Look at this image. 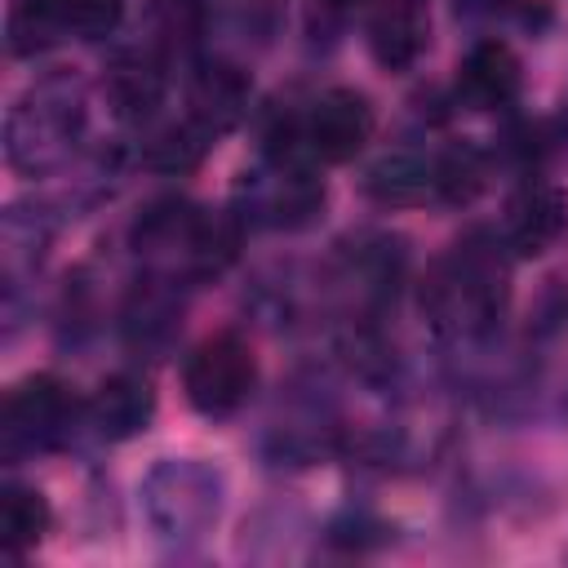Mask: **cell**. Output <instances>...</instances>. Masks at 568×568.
<instances>
[{
	"label": "cell",
	"instance_id": "obj_12",
	"mask_svg": "<svg viewBox=\"0 0 568 568\" xmlns=\"http://www.w3.org/2000/svg\"><path fill=\"white\" fill-rule=\"evenodd\" d=\"M244 111H248V80L240 67H231V62L195 67V75L186 84V115L204 133H213V138L231 133Z\"/></svg>",
	"mask_w": 568,
	"mask_h": 568
},
{
	"label": "cell",
	"instance_id": "obj_7",
	"mask_svg": "<svg viewBox=\"0 0 568 568\" xmlns=\"http://www.w3.org/2000/svg\"><path fill=\"white\" fill-rule=\"evenodd\" d=\"M248 213L266 226H302L324 209V182L315 178V155L302 133L288 146H275L262 169L248 173Z\"/></svg>",
	"mask_w": 568,
	"mask_h": 568
},
{
	"label": "cell",
	"instance_id": "obj_15",
	"mask_svg": "<svg viewBox=\"0 0 568 568\" xmlns=\"http://www.w3.org/2000/svg\"><path fill=\"white\" fill-rule=\"evenodd\" d=\"M106 98L115 115L124 120H146L164 102V62L155 53H124L106 71Z\"/></svg>",
	"mask_w": 568,
	"mask_h": 568
},
{
	"label": "cell",
	"instance_id": "obj_10",
	"mask_svg": "<svg viewBox=\"0 0 568 568\" xmlns=\"http://www.w3.org/2000/svg\"><path fill=\"white\" fill-rule=\"evenodd\" d=\"M364 40L382 71H408L430 40V18L422 0H368Z\"/></svg>",
	"mask_w": 568,
	"mask_h": 568
},
{
	"label": "cell",
	"instance_id": "obj_8",
	"mask_svg": "<svg viewBox=\"0 0 568 568\" xmlns=\"http://www.w3.org/2000/svg\"><path fill=\"white\" fill-rule=\"evenodd\" d=\"M373 124H377L373 102H368L359 89L337 84V89H324V93L306 106L302 142H306V151H311L315 160H324V164H346V160H355V155L368 146Z\"/></svg>",
	"mask_w": 568,
	"mask_h": 568
},
{
	"label": "cell",
	"instance_id": "obj_9",
	"mask_svg": "<svg viewBox=\"0 0 568 568\" xmlns=\"http://www.w3.org/2000/svg\"><path fill=\"white\" fill-rule=\"evenodd\" d=\"M568 226V191L546 178H524L501 209V248L510 257H541Z\"/></svg>",
	"mask_w": 568,
	"mask_h": 568
},
{
	"label": "cell",
	"instance_id": "obj_17",
	"mask_svg": "<svg viewBox=\"0 0 568 568\" xmlns=\"http://www.w3.org/2000/svg\"><path fill=\"white\" fill-rule=\"evenodd\" d=\"M67 40V22L58 0H13L9 9V53L13 58H36Z\"/></svg>",
	"mask_w": 568,
	"mask_h": 568
},
{
	"label": "cell",
	"instance_id": "obj_21",
	"mask_svg": "<svg viewBox=\"0 0 568 568\" xmlns=\"http://www.w3.org/2000/svg\"><path fill=\"white\" fill-rule=\"evenodd\" d=\"M200 0H151V18L169 44H186L200 36Z\"/></svg>",
	"mask_w": 568,
	"mask_h": 568
},
{
	"label": "cell",
	"instance_id": "obj_13",
	"mask_svg": "<svg viewBox=\"0 0 568 568\" xmlns=\"http://www.w3.org/2000/svg\"><path fill=\"white\" fill-rule=\"evenodd\" d=\"M457 89H462V98H466L470 106H479V111H501V106H510V102L519 98V89H524V67H519V58H515V49H510L506 40H479V44L466 53L462 71H457Z\"/></svg>",
	"mask_w": 568,
	"mask_h": 568
},
{
	"label": "cell",
	"instance_id": "obj_3",
	"mask_svg": "<svg viewBox=\"0 0 568 568\" xmlns=\"http://www.w3.org/2000/svg\"><path fill=\"white\" fill-rule=\"evenodd\" d=\"M84 133V89L71 75L36 80L4 120V160L22 178H44L71 160Z\"/></svg>",
	"mask_w": 568,
	"mask_h": 568
},
{
	"label": "cell",
	"instance_id": "obj_11",
	"mask_svg": "<svg viewBox=\"0 0 568 568\" xmlns=\"http://www.w3.org/2000/svg\"><path fill=\"white\" fill-rule=\"evenodd\" d=\"M151 417H155V386L142 373H111L89 399V422L111 444L142 435Z\"/></svg>",
	"mask_w": 568,
	"mask_h": 568
},
{
	"label": "cell",
	"instance_id": "obj_20",
	"mask_svg": "<svg viewBox=\"0 0 568 568\" xmlns=\"http://www.w3.org/2000/svg\"><path fill=\"white\" fill-rule=\"evenodd\" d=\"M58 9L67 22V36L75 40H102L124 18V0H58Z\"/></svg>",
	"mask_w": 568,
	"mask_h": 568
},
{
	"label": "cell",
	"instance_id": "obj_14",
	"mask_svg": "<svg viewBox=\"0 0 568 568\" xmlns=\"http://www.w3.org/2000/svg\"><path fill=\"white\" fill-rule=\"evenodd\" d=\"M364 191L377 204H426L439 200V155L426 151H386L364 169Z\"/></svg>",
	"mask_w": 568,
	"mask_h": 568
},
{
	"label": "cell",
	"instance_id": "obj_6",
	"mask_svg": "<svg viewBox=\"0 0 568 568\" xmlns=\"http://www.w3.org/2000/svg\"><path fill=\"white\" fill-rule=\"evenodd\" d=\"M253 386H257V359H253V346L235 328L204 337L182 364V390H186L191 408L204 417L240 413L248 404Z\"/></svg>",
	"mask_w": 568,
	"mask_h": 568
},
{
	"label": "cell",
	"instance_id": "obj_19",
	"mask_svg": "<svg viewBox=\"0 0 568 568\" xmlns=\"http://www.w3.org/2000/svg\"><path fill=\"white\" fill-rule=\"evenodd\" d=\"M479 186H484V160L475 146H453L439 155V200L466 204L479 195Z\"/></svg>",
	"mask_w": 568,
	"mask_h": 568
},
{
	"label": "cell",
	"instance_id": "obj_5",
	"mask_svg": "<svg viewBox=\"0 0 568 568\" xmlns=\"http://www.w3.org/2000/svg\"><path fill=\"white\" fill-rule=\"evenodd\" d=\"M80 417L75 390L53 377V373H36L27 382H18L4 395V413H0V453L4 462H22L36 453H53L71 439Z\"/></svg>",
	"mask_w": 568,
	"mask_h": 568
},
{
	"label": "cell",
	"instance_id": "obj_2",
	"mask_svg": "<svg viewBox=\"0 0 568 568\" xmlns=\"http://www.w3.org/2000/svg\"><path fill=\"white\" fill-rule=\"evenodd\" d=\"M235 248H240V222L231 213L169 200L138 222V253L155 266L164 284L213 280L235 262Z\"/></svg>",
	"mask_w": 568,
	"mask_h": 568
},
{
	"label": "cell",
	"instance_id": "obj_1",
	"mask_svg": "<svg viewBox=\"0 0 568 568\" xmlns=\"http://www.w3.org/2000/svg\"><path fill=\"white\" fill-rule=\"evenodd\" d=\"M510 302V253L501 240H457L422 284V315L444 342H484L497 333Z\"/></svg>",
	"mask_w": 568,
	"mask_h": 568
},
{
	"label": "cell",
	"instance_id": "obj_16",
	"mask_svg": "<svg viewBox=\"0 0 568 568\" xmlns=\"http://www.w3.org/2000/svg\"><path fill=\"white\" fill-rule=\"evenodd\" d=\"M53 515H49V501L40 488H27V484H4L0 493V541H4V555H27L44 541Z\"/></svg>",
	"mask_w": 568,
	"mask_h": 568
},
{
	"label": "cell",
	"instance_id": "obj_18",
	"mask_svg": "<svg viewBox=\"0 0 568 568\" xmlns=\"http://www.w3.org/2000/svg\"><path fill=\"white\" fill-rule=\"evenodd\" d=\"M213 142H217L213 133H204L191 115H182L178 124H164L155 138H146L142 160H146L155 173H186V169H195V164L204 160V151H209Z\"/></svg>",
	"mask_w": 568,
	"mask_h": 568
},
{
	"label": "cell",
	"instance_id": "obj_4",
	"mask_svg": "<svg viewBox=\"0 0 568 568\" xmlns=\"http://www.w3.org/2000/svg\"><path fill=\"white\" fill-rule=\"evenodd\" d=\"M226 484L200 457H164L142 479V510L160 541L191 546L200 541L222 515Z\"/></svg>",
	"mask_w": 568,
	"mask_h": 568
}]
</instances>
